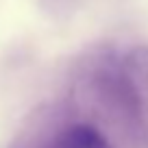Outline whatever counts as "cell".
<instances>
[{
	"label": "cell",
	"mask_w": 148,
	"mask_h": 148,
	"mask_svg": "<svg viewBox=\"0 0 148 148\" xmlns=\"http://www.w3.org/2000/svg\"><path fill=\"white\" fill-rule=\"evenodd\" d=\"M55 148H109V142L89 124H74L61 133Z\"/></svg>",
	"instance_id": "7a4b0ae2"
},
{
	"label": "cell",
	"mask_w": 148,
	"mask_h": 148,
	"mask_svg": "<svg viewBox=\"0 0 148 148\" xmlns=\"http://www.w3.org/2000/svg\"><path fill=\"white\" fill-rule=\"evenodd\" d=\"M116 85L118 96L131 111L142 113L148 109V46H137L124 57Z\"/></svg>",
	"instance_id": "6da1fadb"
}]
</instances>
